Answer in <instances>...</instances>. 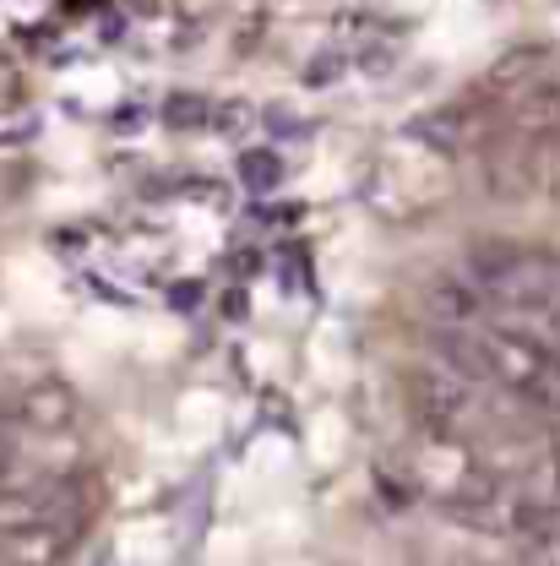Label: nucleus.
Here are the masks:
<instances>
[{
    "mask_svg": "<svg viewBox=\"0 0 560 566\" xmlns=\"http://www.w3.org/2000/svg\"><path fill=\"white\" fill-rule=\"evenodd\" d=\"M0 566H11V562H0Z\"/></svg>",
    "mask_w": 560,
    "mask_h": 566,
    "instance_id": "nucleus-9",
    "label": "nucleus"
},
{
    "mask_svg": "<svg viewBox=\"0 0 560 566\" xmlns=\"http://www.w3.org/2000/svg\"><path fill=\"white\" fill-rule=\"evenodd\" d=\"M463 283L500 316H517V322H533V327H550V316L560 311V262L545 251H511V245H495L479 251L468 262Z\"/></svg>",
    "mask_w": 560,
    "mask_h": 566,
    "instance_id": "nucleus-3",
    "label": "nucleus"
},
{
    "mask_svg": "<svg viewBox=\"0 0 560 566\" xmlns=\"http://www.w3.org/2000/svg\"><path fill=\"white\" fill-rule=\"evenodd\" d=\"M6 480H11V447L0 441V485H6Z\"/></svg>",
    "mask_w": 560,
    "mask_h": 566,
    "instance_id": "nucleus-6",
    "label": "nucleus"
},
{
    "mask_svg": "<svg viewBox=\"0 0 560 566\" xmlns=\"http://www.w3.org/2000/svg\"><path fill=\"white\" fill-rule=\"evenodd\" d=\"M430 316H435V349L441 354L463 359L485 381L560 420V344L545 327L490 311L468 283H435Z\"/></svg>",
    "mask_w": 560,
    "mask_h": 566,
    "instance_id": "nucleus-1",
    "label": "nucleus"
},
{
    "mask_svg": "<svg viewBox=\"0 0 560 566\" xmlns=\"http://www.w3.org/2000/svg\"><path fill=\"white\" fill-rule=\"evenodd\" d=\"M545 333H550V338H556V344H560V311H556V316H550V327H545Z\"/></svg>",
    "mask_w": 560,
    "mask_h": 566,
    "instance_id": "nucleus-8",
    "label": "nucleus"
},
{
    "mask_svg": "<svg viewBox=\"0 0 560 566\" xmlns=\"http://www.w3.org/2000/svg\"><path fill=\"white\" fill-rule=\"evenodd\" d=\"M11 93H17V76H6V66H0V104H6Z\"/></svg>",
    "mask_w": 560,
    "mask_h": 566,
    "instance_id": "nucleus-7",
    "label": "nucleus"
},
{
    "mask_svg": "<svg viewBox=\"0 0 560 566\" xmlns=\"http://www.w3.org/2000/svg\"><path fill=\"white\" fill-rule=\"evenodd\" d=\"M403 480L420 491L424 506L446 512L452 523L463 528H479V534H500V539H517L522 534V506L517 495L495 480L490 469L452 436L430 430L403 452Z\"/></svg>",
    "mask_w": 560,
    "mask_h": 566,
    "instance_id": "nucleus-2",
    "label": "nucleus"
},
{
    "mask_svg": "<svg viewBox=\"0 0 560 566\" xmlns=\"http://www.w3.org/2000/svg\"><path fill=\"white\" fill-rule=\"evenodd\" d=\"M71 420H76V398H71V387L66 381H55V376H39V381H28V387L6 403V420L0 424L55 436V430H71Z\"/></svg>",
    "mask_w": 560,
    "mask_h": 566,
    "instance_id": "nucleus-4",
    "label": "nucleus"
},
{
    "mask_svg": "<svg viewBox=\"0 0 560 566\" xmlns=\"http://www.w3.org/2000/svg\"><path fill=\"white\" fill-rule=\"evenodd\" d=\"M22 191H28V169L11 164V158H0V208H11Z\"/></svg>",
    "mask_w": 560,
    "mask_h": 566,
    "instance_id": "nucleus-5",
    "label": "nucleus"
}]
</instances>
